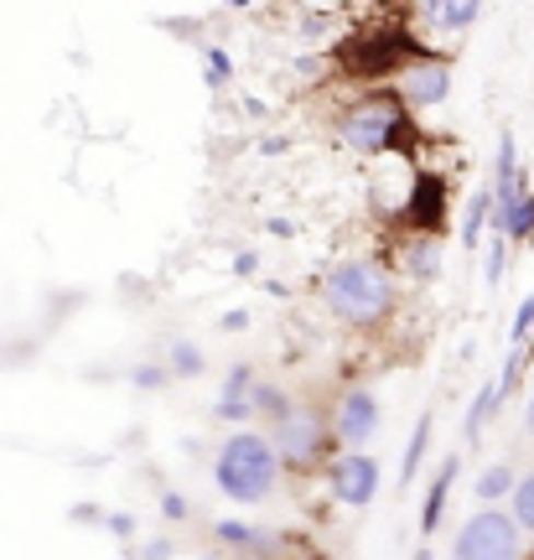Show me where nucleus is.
<instances>
[{
  "instance_id": "nucleus-32",
  "label": "nucleus",
  "mask_w": 534,
  "mask_h": 560,
  "mask_svg": "<svg viewBox=\"0 0 534 560\" xmlns=\"http://www.w3.org/2000/svg\"><path fill=\"white\" fill-rule=\"evenodd\" d=\"M104 524H109V535H115V540H136L140 535L136 514H104Z\"/></svg>"
},
{
  "instance_id": "nucleus-20",
  "label": "nucleus",
  "mask_w": 534,
  "mask_h": 560,
  "mask_svg": "<svg viewBox=\"0 0 534 560\" xmlns=\"http://www.w3.org/2000/svg\"><path fill=\"white\" fill-rule=\"evenodd\" d=\"M431 436H436V410L426 405L420 410V420L410 425V441H405V457H399V488H410L420 472V462H426V452H431Z\"/></svg>"
},
{
  "instance_id": "nucleus-13",
  "label": "nucleus",
  "mask_w": 534,
  "mask_h": 560,
  "mask_svg": "<svg viewBox=\"0 0 534 560\" xmlns=\"http://www.w3.org/2000/svg\"><path fill=\"white\" fill-rule=\"evenodd\" d=\"M446 270V240L436 234H405V249H399V276L410 285H436Z\"/></svg>"
},
{
  "instance_id": "nucleus-28",
  "label": "nucleus",
  "mask_w": 534,
  "mask_h": 560,
  "mask_svg": "<svg viewBox=\"0 0 534 560\" xmlns=\"http://www.w3.org/2000/svg\"><path fill=\"white\" fill-rule=\"evenodd\" d=\"M534 338V291L514 306V322H509V342H530Z\"/></svg>"
},
{
  "instance_id": "nucleus-6",
  "label": "nucleus",
  "mask_w": 534,
  "mask_h": 560,
  "mask_svg": "<svg viewBox=\"0 0 534 560\" xmlns=\"http://www.w3.org/2000/svg\"><path fill=\"white\" fill-rule=\"evenodd\" d=\"M524 556V529L503 503H477L462 520L452 540V560H519Z\"/></svg>"
},
{
  "instance_id": "nucleus-14",
  "label": "nucleus",
  "mask_w": 534,
  "mask_h": 560,
  "mask_svg": "<svg viewBox=\"0 0 534 560\" xmlns=\"http://www.w3.org/2000/svg\"><path fill=\"white\" fill-rule=\"evenodd\" d=\"M213 540L234 556H249V560H270L280 550V535L270 524H249V520H218L213 524Z\"/></svg>"
},
{
  "instance_id": "nucleus-9",
  "label": "nucleus",
  "mask_w": 534,
  "mask_h": 560,
  "mask_svg": "<svg viewBox=\"0 0 534 560\" xmlns=\"http://www.w3.org/2000/svg\"><path fill=\"white\" fill-rule=\"evenodd\" d=\"M379 488H384V467L369 446H358V452H333L327 462V493L333 503L343 509H369L379 499Z\"/></svg>"
},
{
  "instance_id": "nucleus-15",
  "label": "nucleus",
  "mask_w": 534,
  "mask_h": 560,
  "mask_svg": "<svg viewBox=\"0 0 534 560\" xmlns=\"http://www.w3.org/2000/svg\"><path fill=\"white\" fill-rule=\"evenodd\" d=\"M456 472H462V452L436 462L431 482H426V499H420V540H431L441 520H446V503H452V488H456Z\"/></svg>"
},
{
  "instance_id": "nucleus-12",
  "label": "nucleus",
  "mask_w": 534,
  "mask_h": 560,
  "mask_svg": "<svg viewBox=\"0 0 534 560\" xmlns=\"http://www.w3.org/2000/svg\"><path fill=\"white\" fill-rule=\"evenodd\" d=\"M416 16H420V26H426L431 37L456 42V37H467V32L477 26L483 0H416Z\"/></svg>"
},
{
  "instance_id": "nucleus-7",
  "label": "nucleus",
  "mask_w": 534,
  "mask_h": 560,
  "mask_svg": "<svg viewBox=\"0 0 534 560\" xmlns=\"http://www.w3.org/2000/svg\"><path fill=\"white\" fill-rule=\"evenodd\" d=\"M446 219H452V182L441 177L436 166H416L405 198H399L405 234H436V240H446Z\"/></svg>"
},
{
  "instance_id": "nucleus-35",
  "label": "nucleus",
  "mask_w": 534,
  "mask_h": 560,
  "mask_svg": "<svg viewBox=\"0 0 534 560\" xmlns=\"http://www.w3.org/2000/svg\"><path fill=\"white\" fill-rule=\"evenodd\" d=\"M166 556H172V540H151L140 550V560H166Z\"/></svg>"
},
{
  "instance_id": "nucleus-40",
  "label": "nucleus",
  "mask_w": 534,
  "mask_h": 560,
  "mask_svg": "<svg viewBox=\"0 0 534 560\" xmlns=\"http://www.w3.org/2000/svg\"><path fill=\"white\" fill-rule=\"evenodd\" d=\"M198 560H218V556H198Z\"/></svg>"
},
{
  "instance_id": "nucleus-39",
  "label": "nucleus",
  "mask_w": 534,
  "mask_h": 560,
  "mask_svg": "<svg viewBox=\"0 0 534 560\" xmlns=\"http://www.w3.org/2000/svg\"><path fill=\"white\" fill-rule=\"evenodd\" d=\"M410 560H436V556H431V545H416V556H410Z\"/></svg>"
},
{
  "instance_id": "nucleus-4",
  "label": "nucleus",
  "mask_w": 534,
  "mask_h": 560,
  "mask_svg": "<svg viewBox=\"0 0 534 560\" xmlns=\"http://www.w3.org/2000/svg\"><path fill=\"white\" fill-rule=\"evenodd\" d=\"M431 47L420 32H405V26H374V32H353V37L337 47V68L358 83H384V79H399L405 68L416 58H426Z\"/></svg>"
},
{
  "instance_id": "nucleus-16",
  "label": "nucleus",
  "mask_w": 534,
  "mask_h": 560,
  "mask_svg": "<svg viewBox=\"0 0 534 560\" xmlns=\"http://www.w3.org/2000/svg\"><path fill=\"white\" fill-rule=\"evenodd\" d=\"M494 219L509 208V202L530 187V177H524V166H519V140H514V130H498V151H494Z\"/></svg>"
},
{
  "instance_id": "nucleus-29",
  "label": "nucleus",
  "mask_w": 534,
  "mask_h": 560,
  "mask_svg": "<svg viewBox=\"0 0 534 560\" xmlns=\"http://www.w3.org/2000/svg\"><path fill=\"white\" fill-rule=\"evenodd\" d=\"M161 384H172V374H166V363H140V369H130V389H161Z\"/></svg>"
},
{
  "instance_id": "nucleus-24",
  "label": "nucleus",
  "mask_w": 534,
  "mask_h": 560,
  "mask_svg": "<svg viewBox=\"0 0 534 560\" xmlns=\"http://www.w3.org/2000/svg\"><path fill=\"white\" fill-rule=\"evenodd\" d=\"M297 405V395L286 389L280 380H265L259 374V384H255V425H270V420H280L286 410Z\"/></svg>"
},
{
  "instance_id": "nucleus-30",
  "label": "nucleus",
  "mask_w": 534,
  "mask_h": 560,
  "mask_svg": "<svg viewBox=\"0 0 534 560\" xmlns=\"http://www.w3.org/2000/svg\"><path fill=\"white\" fill-rule=\"evenodd\" d=\"M249 322H255V312H249V306H229V312L218 317V332L239 338V332H249Z\"/></svg>"
},
{
  "instance_id": "nucleus-8",
  "label": "nucleus",
  "mask_w": 534,
  "mask_h": 560,
  "mask_svg": "<svg viewBox=\"0 0 534 560\" xmlns=\"http://www.w3.org/2000/svg\"><path fill=\"white\" fill-rule=\"evenodd\" d=\"M327 425H333V441L343 452H358V446L379 441V431H384V400H379V389H369V384L337 389V400L327 405Z\"/></svg>"
},
{
  "instance_id": "nucleus-33",
  "label": "nucleus",
  "mask_w": 534,
  "mask_h": 560,
  "mask_svg": "<svg viewBox=\"0 0 534 560\" xmlns=\"http://www.w3.org/2000/svg\"><path fill=\"white\" fill-rule=\"evenodd\" d=\"M286 151H291V136H265V140H255V156H265V161L286 156Z\"/></svg>"
},
{
  "instance_id": "nucleus-22",
  "label": "nucleus",
  "mask_w": 534,
  "mask_h": 560,
  "mask_svg": "<svg viewBox=\"0 0 534 560\" xmlns=\"http://www.w3.org/2000/svg\"><path fill=\"white\" fill-rule=\"evenodd\" d=\"M514 482H519L514 462H488V467H483V472L473 478V499L477 503H509Z\"/></svg>"
},
{
  "instance_id": "nucleus-11",
  "label": "nucleus",
  "mask_w": 534,
  "mask_h": 560,
  "mask_svg": "<svg viewBox=\"0 0 534 560\" xmlns=\"http://www.w3.org/2000/svg\"><path fill=\"white\" fill-rule=\"evenodd\" d=\"M255 384H259V369L255 363H229L223 380H218V395H213V420L223 425H255Z\"/></svg>"
},
{
  "instance_id": "nucleus-18",
  "label": "nucleus",
  "mask_w": 534,
  "mask_h": 560,
  "mask_svg": "<svg viewBox=\"0 0 534 560\" xmlns=\"http://www.w3.org/2000/svg\"><path fill=\"white\" fill-rule=\"evenodd\" d=\"M503 416V395H498V380H483L477 384V395L467 400V410H462V441L467 446H477V441L488 436V425Z\"/></svg>"
},
{
  "instance_id": "nucleus-3",
  "label": "nucleus",
  "mask_w": 534,
  "mask_h": 560,
  "mask_svg": "<svg viewBox=\"0 0 534 560\" xmlns=\"http://www.w3.org/2000/svg\"><path fill=\"white\" fill-rule=\"evenodd\" d=\"M280 472H286V462H280L276 441L265 436L259 425H239V431H229V436L218 441L213 488L229 503H239V509H255V503L276 499Z\"/></svg>"
},
{
  "instance_id": "nucleus-26",
  "label": "nucleus",
  "mask_w": 534,
  "mask_h": 560,
  "mask_svg": "<svg viewBox=\"0 0 534 560\" xmlns=\"http://www.w3.org/2000/svg\"><path fill=\"white\" fill-rule=\"evenodd\" d=\"M509 514L519 520L524 540H534V467H530V472H519L514 493H509Z\"/></svg>"
},
{
  "instance_id": "nucleus-27",
  "label": "nucleus",
  "mask_w": 534,
  "mask_h": 560,
  "mask_svg": "<svg viewBox=\"0 0 534 560\" xmlns=\"http://www.w3.org/2000/svg\"><path fill=\"white\" fill-rule=\"evenodd\" d=\"M509 249H514V244L503 240V234H488V244H483V285H488V291L503 285V276H509Z\"/></svg>"
},
{
  "instance_id": "nucleus-1",
  "label": "nucleus",
  "mask_w": 534,
  "mask_h": 560,
  "mask_svg": "<svg viewBox=\"0 0 534 560\" xmlns=\"http://www.w3.org/2000/svg\"><path fill=\"white\" fill-rule=\"evenodd\" d=\"M337 145L363 161H410L420 151V115L399 100V89H363L337 109Z\"/></svg>"
},
{
  "instance_id": "nucleus-25",
  "label": "nucleus",
  "mask_w": 534,
  "mask_h": 560,
  "mask_svg": "<svg viewBox=\"0 0 534 560\" xmlns=\"http://www.w3.org/2000/svg\"><path fill=\"white\" fill-rule=\"evenodd\" d=\"M198 68H202V83H208L213 94H223V89L234 83V52H229V47H218V42H208V47H202Z\"/></svg>"
},
{
  "instance_id": "nucleus-5",
  "label": "nucleus",
  "mask_w": 534,
  "mask_h": 560,
  "mask_svg": "<svg viewBox=\"0 0 534 560\" xmlns=\"http://www.w3.org/2000/svg\"><path fill=\"white\" fill-rule=\"evenodd\" d=\"M259 431L276 441L280 462H286L291 472H312V467H322V462H333V452H337L327 410H317V405H306V400H297L286 416L270 420V425H259Z\"/></svg>"
},
{
  "instance_id": "nucleus-23",
  "label": "nucleus",
  "mask_w": 534,
  "mask_h": 560,
  "mask_svg": "<svg viewBox=\"0 0 534 560\" xmlns=\"http://www.w3.org/2000/svg\"><path fill=\"white\" fill-rule=\"evenodd\" d=\"M530 359H534V338L530 342H509V353H503V369H498V395H503V405L519 395V384H524V374H530Z\"/></svg>"
},
{
  "instance_id": "nucleus-38",
  "label": "nucleus",
  "mask_w": 534,
  "mask_h": 560,
  "mask_svg": "<svg viewBox=\"0 0 534 560\" xmlns=\"http://www.w3.org/2000/svg\"><path fill=\"white\" fill-rule=\"evenodd\" d=\"M223 5H229V11H249L255 0H223Z\"/></svg>"
},
{
  "instance_id": "nucleus-17",
  "label": "nucleus",
  "mask_w": 534,
  "mask_h": 560,
  "mask_svg": "<svg viewBox=\"0 0 534 560\" xmlns=\"http://www.w3.org/2000/svg\"><path fill=\"white\" fill-rule=\"evenodd\" d=\"M488 234H494V187H477V192H467V202H462L456 240H462L467 255H477V249L488 244Z\"/></svg>"
},
{
  "instance_id": "nucleus-31",
  "label": "nucleus",
  "mask_w": 534,
  "mask_h": 560,
  "mask_svg": "<svg viewBox=\"0 0 534 560\" xmlns=\"http://www.w3.org/2000/svg\"><path fill=\"white\" fill-rule=\"evenodd\" d=\"M187 514H193V503L182 499L177 488H166V493H161V520H172V524H182V520H187Z\"/></svg>"
},
{
  "instance_id": "nucleus-21",
  "label": "nucleus",
  "mask_w": 534,
  "mask_h": 560,
  "mask_svg": "<svg viewBox=\"0 0 534 560\" xmlns=\"http://www.w3.org/2000/svg\"><path fill=\"white\" fill-rule=\"evenodd\" d=\"M166 374H172V384L182 380H202L208 374V353H202V342L193 338H172V348H166Z\"/></svg>"
},
{
  "instance_id": "nucleus-19",
  "label": "nucleus",
  "mask_w": 534,
  "mask_h": 560,
  "mask_svg": "<svg viewBox=\"0 0 534 560\" xmlns=\"http://www.w3.org/2000/svg\"><path fill=\"white\" fill-rule=\"evenodd\" d=\"M494 234H503L509 244H534V182L494 219Z\"/></svg>"
},
{
  "instance_id": "nucleus-37",
  "label": "nucleus",
  "mask_w": 534,
  "mask_h": 560,
  "mask_svg": "<svg viewBox=\"0 0 534 560\" xmlns=\"http://www.w3.org/2000/svg\"><path fill=\"white\" fill-rule=\"evenodd\" d=\"M265 229H270V234H280V240H286V234H297V223H291V219H265Z\"/></svg>"
},
{
  "instance_id": "nucleus-10",
  "label": "nucleus",
  "mask_w": 534,
  "mask_h": 560,
  "mask_svg": "<svg viewBox=\"0 0 534 560\" xmlns=\"http://www.w3.org/2000/svg\"><path fill=\"white\" fill-rule=\"evenodd\" d=\"M452 62L436 58V52H426V58H416L405 73H399V100L410 104L416 115H426V109H441V104L452 100Z\"/></svg>"
},
{
  "instance_id": "nucleus-36",
  "label": "nucleus",
  "mask_w": 534,
  "mask_h": 560,
  "mask_svg": "<svg viewBox=\"0 0 534 560\" xmlns=\"http://www.w3.org/2000/svg\"><path fill=\"white\" fill-rule=\"evenodd\" d=\"M519 425H524V436H534V389L524 395V420H519Z\"/></svg>"
},
{
  "instance_id": "nucleus-34",
  "label": "nucleus",
  "mask_w": 534,
  "mask_h": 560,
  "mask_svg": "<svg viewBox=\"0 0 534 560\" xmlns=\"http://www.w3.org/2000/svg\"><path fill=\"white\" fill-rule=\"evenodd\" d=\"M234 276H239V280L259 276V255H255V249H239V255H234Z\"/></svg>"
},
{
  "instance_id": "nucleus-2",
  "label": "nucleus",
  "mask_w": 534,
  "mask_h": 560,
  "mask_svg": "<svg viewBox=\"0 0 534 560\" xmlns=\"http://www.w3.org/2000/svg\"><path fill=\"white\" fill-rule=\"evenodd\" d=\"M317 296L333 322L353 332H379L399 312V276L374 255H343L317 280Z\"/></svg>"
}]
</instances>
